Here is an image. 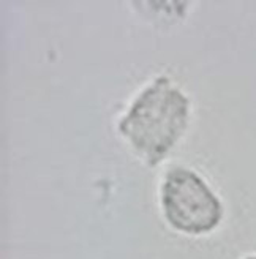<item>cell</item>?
I'll use <instances>...</instances> for the list:
<instances>
[{
	"label": "cell",
	"instance_id": "6da1fadb",
	"mask_svg": "<svg viewBox=\"0 0 256 259\" xmlns=\"http://www.w3.org/2000/svg\"><path fill=\"white\" fill-rule=\"evenodd\" d=\"M188 98L169 77L160 76L135 100L119 123V133L149 166L158 164L185 133Z\"/></svg>",
	"mask_w": 256,
	"mask_h": 259
},
{
	"label": "cell",
	"instance_id": "7a4b0ae2",
	"mask_svg": "<svg viewBox=\"0 0 256 259\" xmlns=\"http://www.w3.org/2000/svg\"><path fill=\"white\" fill-rule=\"evenodd\" d=\"M161 205L166 222L190 236L214 231L223 218L219 198L196 172L185 167H176L166 174Z\"/></svg>",
	"mask_w": 256,
	"mask_h": 259
},
{
	"label": "cell",
	"instance_id": "3957f363",
	"mask_svg": "<svg viewBox=\"0 0 256 259\" xmlns=\"http://www.w3.org/2000/svg\"><path fill=\"white\" fill-rule=\"evenodd\" d=\"M247 259H256V256H250V257H247Z\"/></svg>",
	"mask_w": 256,
	"mask_h": 259
}]
</instances>
